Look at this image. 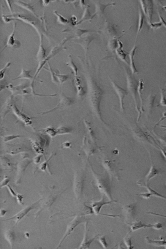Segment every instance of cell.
<instances>
[{"mask_svg": "<svg viewBox=\"0 0 166 249\" xmlns=\"http://www.w3.org/2000/svg\"><path fill=\"white\" fill-rule=\"evenodd\" d=\"M48 63L49 67V68L48 69L47 68H45V69L46 70L49 71V72H50V73L51 76L52 80L53 82H54L55 83L58 84L59 83L57 77H56V73H54L52 67L50 65V64H49L48 61Z\"/></svg>", "mask_w": 166, "mask_h": 249, "instance_id": "26", "label": "cell"}, {"mask_svg": "<svg viewBox=\"0 0 166 249\" xmlns=\"http://www.w3.org/2000/svg\"><path fill=\"white\" fill-rule=\"evenodd\" d=\"M137 48L135 46H134L131 51L129 53L130 62V67L133 74H137L138 73V71L136 68L134 60V57L135 55Z\"/></svg>", "mask_w": 166, "mask_h": 249, "instance_id": "12", "label": "cell"}, {"mask_svg": "<svg viewBox=\"0 0 166 249\" xmlns=\"http://www.w3.org/2000/svg\"><path fill=\"white\" fill-rule=\"evenodd\" d=\"M99 241L100 243L102 245V246H103L104 248L106 249L107 248L108 246V245L107 243L106 240L105 236H102L100 237L99 238Z\"/></svg>", "mask_w": 166, "mask_h": 249, "instance_id": "32", "label": "cell"}, {"mask_svg": "<svg viewBox=\"0 0 166 249\" xmlns=\"http://www.w3.org/2000/svg\"><path fill=\"white\" fill-rule=\"evenodd\" d=\"M7 211L4 209H2L1 210V216H4L6 214Z\"/></svg>", "mask_w": 166, "mask_h": 249, "instance_id": "45", "label": "cell"}, {"mask_svg": "<svg viewBox=\"0 0 166 249\" xmlns=\"http://www.w3.org/2000/svg\"><path fill=\"white\" fill-rule=\"evenodd\" d=\"M137 195L140 196L144 198H150L151 195V194L149 193H140Z\"/></svg>", "mask_w": 166, "mask_h": 249, "instance_id": "37", "label": "cell"}, {"mask_svg": "<svg viewBox=\"0 0 166 249\" xmlns=\"http://www.w3.org/2000/svg\"><path fill=\"white\" fill-rule=\"evenodd\" d=\"M46 133L52 137H54L57 135L56 130L51 127H48L44 130Z\"/></svg>", "mask_w": 166, "mask_h": 249, "instance_id": "29", "label": "cell"}, {"mask_svg": "<svg viewBox=\"0 0 166 249\" xmlns=\"http://www.w3.org/2000/svg\"><path fill=\"white\" fill-rule=\"evenodd\" d=\"M161 127H164V128H165V130H164V131H166V126H161Z\"/></svg>", "mask_w": 166, "mask_h": 249, "instance_id": "47", "label": "cell"}, {"mask_svg": "<svg viewBox=\"0 0 166 249\" xmlns=\"http://www.w3.org/2000/svg\"><path fill=\"white\" fill-rule=\"evenodd\" d=\"M43 4L44 5H47L48 4L49 1H43Z\"/></svg>", "mask_w": 166, "mask_h": 249, "instance_id": "46", "label": "cell"}, {"mask_svg": "<svg viewBox=\"0 0 166 249\" xmlns=\"http://www.w3.org/2000/svg\"><path fill=\"white\" fill-rule=\"evenodd\" d=\"M144 86V84L143 82V81L142 80H140L139 81V84L138 85V87H137V91L138 92V93L140 97V99H141V111L140 113L142 112L143 111V103L142 101V97H141V92H142V90L143 89V88Z\"/></svg>", "mask_w": 166, "mask_h": 249, "instance_id": "25", "label": "cell"}, {"mask_svg": "<svg viewBox=\"0 0 166 249\" xmlns=\"http://www.w3.org/2000/svg\"><path fill=\"white\" fill-rule=\"evenodd\" d=\"M126 79L127 84V88L128 90L131 94L133 98L135 100L136 108L137 111L139 113L138 119L137 121L139 122L141 116L140 111L139 109L138 106L137 105V98H136V92L137 91V83L135 78L133 77L129 73L128 71L126 70Z\"/></svg>", "mask_w": 166, "mask_h": 249, "instance_id": "2", "label": "cell"}, {"mask_svg": "<svg viewBox=\"0 0 166 249\" xmlns=\"http://www.w3.org/2000/svg\"><path fill=\"white\" fill-rule=\"evenodd\" d=\"M141 186H143L146 187L148 191H149V193L151 194V196H155L166 200V197L165 196H164L162 195L161 194L157 193V192L156 191L152 189V188L149 186V185H148V183L144 185L143 184L141 185Z\"/></svg>", "mask_w": 166, "mask_h": 249, "instance_id": "19", "label": "cell"}, {"mask_svg": "<svg viewBox=\"0 0 166 249\" xmlns=\"http://www.w3.org/2000/svg\"><path fill=\"white\" fill-rule=\"evenodd\" d=\"M130 226L132 231H135L140 229L145 228L146 227H152V225H147L143 223L139 220L131 223H128Z\"/></svg>", "mask_w": 166, "mask_h": 249, "instance_id": "14", "label": "cell"}, {"mask_svg": "<svg viewBox=\"0 0 166 249\" xmlns=\"http://www.w3.org/2000/svg\"><path fill=\"white\" fill-rule=\"evenodd\" d=\"M110 81L113 87V88L116 94H117L118 97L119 101L120 109H121V110L122 111H124V106L123 100L125 96L128 95V92L125 89L120 87L118 84L116 83L114 81L111 79L110 80Z\"/></svg>", "mask_w": 166, "mask_h": 249, "instance_id": "4", "label": "cell"}, {"mask_svg": "<svg viewBox=\"0 0 166 249\" xmlns=\"http://www.w3.org/2000/svg\"><path fill=\"white\" fill-rule=\"evenodd\" d=\"M157 140L162 145L166 146V137H163L156 134Z\"/></svg>", "mask_w": 166, "mask_h": 249, "instance_id": "33", "label": "cell"}, {"mask_svg": "<svg viewBox=\"0 0 166 249\" xmlns=\"http://www.w3.org/2000/svg\"><path fill=\"white\" fill-rule=\"evenodd\" d=\"M56 131L57 134H63L71 133L72 129L70 127H62L56 129Z\"/></svg>", "mask_w": 166, "mask_h": 249, "instance_id": "23", "label": "cell"}, {"mask_svg": "<svg viewBox=\"0 0 166 249\" xmlns=\"http://www.w3.org/2000/svg\"><path fill=\"white\" fill-rule=\"evenodd\" d=\"M16 27V23L15 22L14 23L13 30L12 34L9 36L7 41V46H9L10 47H15L16 48V45L17 47H19L17 44H16V40H15V30Z\"/></svg>", "mask_w": 166, "mask_h": 249, "instance_id": "15", "label": "cell"}, {"mask_svg": "<svg viewBox=\"0 0 166 249\" xmlns=\"http://www.w3.org/2000/svg\"><path fill=\"white\" fill-rule=\"evenodd\" d=\"M160 150L162 152V154L164 156L165 159L166 160V151H165L164 149H163L161 147H160Z\"/></svg>", "mask_w": 166, "mask_h": 249, "instance_id": "43", "label": "cell"}, {"mask_svg": "<svg viewBox=\"0 0 166 249\" xmlns=\"http://www.w3.org/2000/svg\"></svg>", "mask_w": 166, "mask_h": 249, "instance_id": "48", "label": "cell"}, {"mask_svg": "<svg viewBox=\"0 0 166 249\" xmlns=\"http://www.w3.org/2000/svg\"><path fill=\"white\" fill-rule=\"evenodd\" d=\"M2 17V19H3V21H4V22L6 23H8L9 22H10V21L15 20V19H10V17H8V16H5L4 15H3Z\"/></svg>", "mask_w": 166, "mask_h": 249, "instance_id": "38", "label": "cell"}, {"mask_svg": "<svg viewBox=\"0 0 166 249\" xmlns=\"http://www.w3.org/2000/svg\"><path fill=\"white\" fill-rule=\"evenodd\" d=\"M15 3L16 4L18 5L20 7H22L24 9H26L31 12H32L34 14V15L38 17V16L36 15V14L34 12L33 6L29 4H28V3H25L20 1H15Z\"/></svg>", "mask_w": 166, "mask_h": 249, "instance_id": "20", "label": "cell"}, {"mask_svg": "<svg viewBox=\"0 0 166 249\" xmlns=\"http://www.w3.org/2000/svg\"><path fill=\"white\" fill-rule=\"evenodd\" d=\"M74 81L76 89L78 95L80 97H82L85 94V91L82 85V83H82L80 78L78 76L75 77Z\"/></svg>", "mask_w": 166, "mask_h": 249, "instance_id": "13", "label": "cell"}, {"mask_svg": "<svg viewBox=\"0 0 166 249\" xmlns=\"http://www.w3.org/2000/svg\"><path fill=\"white\" fill-rule=\"evenodd\" d=\"M88 222H86V223L85 227V232L84 234V237L82 243L79 245V249H88L89 248L91 243L95 240L97 237V236H95L93 238H90L88 237Z\"/></svg>", "mask_w": 166, "mask_h": 249, "instance_id": "8", "label": "cell"}, {"mask_svg": "<svg viewBox=\"0 0 166 249\" xmlns=\"http://www.w3.org/2000/svg\"><path fill=\"white\" fill-rule=\"evenodd\" d=\"M118 55L120 58H121L123 61L125 62L126 63L128 64V63H127L126 61V55L125 54V53L121 51H118Z\"/></svg>", "mask_w": 166, "mask_h": 249, "instance_id": "35", "label": "cell"}, {"mask_svg": "<svg viewBox=\"0 0 166 249\" xmlns=\"http://www.w3.org/2000/svg\"><path fill=\"white\" fill-rule=\"evenodd\" d=\"M8 187L10 193H11V194L13 196H16L17 195L16 194H15V192L13 191L11 187H10V186H8Z\"/></svg>", "mask_w": 166, "mask_h": 249, "instance_id": "44", "label": "cell"}, {"mask_svg": "<svg viewBox=\"0 0 166 249\" xmlns=\"http://www.w3.org/2000/svg\"><path fill=\"white\" fill-rule=\"evenodd\" d=\"M144 15L142 11V10L140 9L139 11V22L138 26V29H137V37L138 34L140 33L141 30H142L143 26L144 21Z\"/></svg>", "mask_w": 166, "mask_h": 249, "instance_id": "21", "label": "cell"}, {"mask_svg": "<svg viewBox=\"0 0 166 249\" xmlns=\"http://www.w3.org/2000/svg\"><path fill=\"white\" fill-rule=\"evenodd\" d=\"M6 237L10 244H12V242L15 239V234L13 233L11 231H9L6 233Z\"/></svg>", "mask_w": 166, "mask_h": 249, "instance_id": "31", "label": "cell"}, {"mask_svg": "<svg viewBox=\"0 0 166 249\" xmlns=\"http://www.w3.org/2000/svg\"><path fill=\"white\" fill-rule=\"evenodd\" d=\"M69 61L67 65L71 67L73 70L74 74H75V77L77 76L78 73V69L75 63H74L72 56H69Z\"/></svg>", "mask_w": 166, "mask_h": 249, "instance_id": "22", "label": "cell"}, {"mask_svg": "<svg viewBox=\"0 0 166 249\" xmlns=\"http://www.w3.org/2000/svg\"><path fill=\"white\" fill-rule=\"evenodd\" d=\"M90 104L92 111L98 118L102 121L100 104L103 91L95 81H88Z\"/></svg>", "mask_w": 166, "mask_h": 249, "instance_id": "1", "label": "cell"}, {"mask_svg": "<svg viewBox=\"0 0 166 249\" xmlns=\"http://www.w3.org/2000/svg\"><path fill=\"white\" fill-rule=\"evenodd\" d=\"M100 4V6H97V8H100V9H97V12L99 11V10H101L100 12L102 13L104 11L106 7L110 5L109 4L103 5L101 4Z\"/></svg>", "mask_w": 166, "mask_h": 249, "instance_id": "36", "label": "cell"}, {"mask_svg": "<svg viewBox=\"0 0 166 249\" xmlns=\"http://www.w3.org/2000/svg\"><path fill=\"white\" fill-rule=\"evenodd\" d=\"M12 108L14 113L19 119L22 120L26 125H31L32 121L30 117L21 111L15 104H13Z\"/></svg>", "mask_w": 166, "mask_h": 249, "instance_id": "10", "label": "cell"}, {"mask_svg": "<svg viewBox=\"0 0 166 249\" xmlns=\"http://www.w3.org/2000/svg\"><path fill=\"white\" fill-rule=\"evenodd\" d=\"M115 202L116 201L114 200L106 201H105L104 197L103 196L100 201L94 202L91 204L90 207L91 211L95 215L99 214L103 206L111 204L112 203Z\"/></svg>", "mask_w": 166, "mask_h": 249, "instance_id": "7", "label": "cell"}, {"mask_svg": "<svg viewBox=\"0 0 166 249\" xmlns=\"http://www.w3.org/2000/svg\"><path fill=\"white\" fill-rule=\"evenodd\" d=\"M86 220L85 216L83 215H78L75 217V218L69 224L64 235V236L62 240L60 242L58 245V248L61 246L63 241L69 235L74 229L80 224L84 222Z\"/></svg>", "mask_w": 166, "mask_h": 249, "instance_id": "3", "label": "cell"}, {"mask_svg": "<svg viewBox=\"0 0 166 249\" xmlns=\"http://www.w3.org/2000/svg\"><path fill=\"white\" fill-rule=\"evenodd\" d=\"M11 65V63L8 62L6 64L4 68L1 70L0 72V79L1 80L4 78L5 76V73L7 70Z\"/></svg>", "mask_w": 166, "mask_h": 249, "instance_id": "30", "label": "cell"}, {"mask_svg": "<svg viewBox=\"0 0 166 249\" xmlns=\"http://www.w3.org/2000/svg\"><path fill=\"white\" fill-rule=\"evenodd\" d=\"M54 13L57 16L58 21L59 23L63 24H65L68 23V19H67L62 15H59L56 11H55Z\"/></svg>", "mask_w": 166, "mask_h": 249, "instance_id": "28", "label": "cell"}, {"mask_svg": "<svg viewBox=\"0 0 166 249\" xmlns=\"http://www.w3.org/2000/svg\"><path fill=\"white\" fill-rule=\"evenodd\" d=\"M162 227V226L161 224L159 223L154 224V225H153L152 226V227L154 228L157 229H160Z\"/></svg>", "mask_w": 166, "mask_h": 249, "instance_id": "42", "label": "cell"}, {"mask_svg": "<svg viewBox=\"0 0 166 249\" xmlns=\"http://www.w3.org/2000/svg\"><path fill=\"white\" fill-rule=\"evenodd\" d=\"M10 181V180L8 178H6L3 180L1 183V187H4L6 185L8 184Z\"/></svg>", "mask_w": 166, "mask_h": 249, "instance_id": "39", "label": "cell"}, {"mask_svg": "<svg viewBox=\"0 0 166 249\" xmlns=\"http://www.w3.org/2000/svg\"><path fill=\"white\" fill-rule=\"evenodd\" d=\"M129 234H127L125 237L124 239V241L125 244L128 248L132 249L133 248V247L132 246V244L131 238L129 236Z\"/></svg>", "mask_w": 166, "mask_h": 249, "instance_id": "27", "label": "cell"}, {"mask_svg": "<svg viewBox=\"0 0 166 249\" xmlns=\"http://www.w3.org/2000/svg\"><path fill=\"white\" fill-rule=\"evenodd\" d=\"M160 172L159 170L155 168L154 166H151L149 171L148 173L145 177V178L146 181V184H147L148 181L152 178L158 175L159 173H160Z\"/></svg>", "mask_w": 166, "mask_h": 249, "instance_id": "16", "label": "cell"}, {"mask_svg": "<svg viewBox=\"0 0 166 249\" xmlns=\"http://www.w3.org/2000/svg\"><path fill=\"white\" fill-rule=\"evenodd\" d=\"M46 56V50L42 43L40 45L37 56L38 61L39 62L43 61L47 58Z\"/></svg>", "mask_w": 166, "mask_h": 249, "instance_id": "18", "label": "cell"}, {"mask_svg": "<svg viewBox=\"0 0 166 249\" xmlns=\"http://www.w3.org/2000/svg\"><path fill=\"white\" fill-rule=\"evenodd\" d=\"M74 101H75L72 98L67 97L64 94H63L62 95L61 99H60L59 104L57 106H56V107L52 110H50V111L42 113V114L48 113L55 111L56 110L58 109L69 106L73 104Z\"/></svg>", "mask_w": 166, "mask_h": 249, "instance_id": "6", "label": "cell"}, {"mask_svg": "<svg viewBox=\"0 0 166 249\" xmlns=\"http://www.w3.org/2000/svg\"><path fill=\"white\" fill-rule=\"evenodd\" d=\"M31 70H26L24 69H23L22 72H21L20 75L13 80L20 79H33L34 77L31 75Z\"/></svg>", "mask_w": 166, "mask_h": 249, "instance_id": "17", "label": "cell"}, {"mask_svg": "<svg viewBox=\"0 0 166 249\" xmlns=\"http://www.w3.org/2000/svg\"><path fill=\"white\" fill-rule=\"evenodd\" d=\"M147 213H148V214H149L153 215H156V216H161V217H163V218H166V215H160V214H158V213H154V212H148Z\"/></svg>", "mask_w": 166, "mask_h": 249, "instance_id": "41", "label": "cell"}, {"mask_svg": "<svg viewBox=\"0 0 166 249\" xmlns=\"http://www.w3.org/2000/svg\"><path fill=\"white\" fill-rule=\"evenodd\" d=\"M90 16L91 15L89 10H88V8H87L86 10L85 11L84 14V15L82 19V20L80 21V23L83 22L84 21H85L89 19Z\"/></svg>", "mask_w": 166, "mask_h": 249, "instance_id": "34", "label": "cell"}, {"mask_svg": "<svg viewBox=\"0 0 166 249\" xmlns=\"http://www.w3.org/2000/svg\"><path fill=\"white\" fill-rule=\"evenodd\" d=\"M124 214L127 218H133L135 213L136 206L134 204H130L124 206L123 208Z\"/></svg>", "mask_w": 166, "mask_h": 249, "instance_id": "11", "label": "cell"}, {"mask_svg": "<svg viewBox=\"0 0 166 249\" xmlns=\"http://www.w3.org/2000/svg\"><path fill=\"white\" fill-rule=\"evenodd\" d=\"M28 87V85L26 83H22L18 86H14L12 84H9L6 86L7 88L9 89L12 92L13 95H24L28 93L25 89Z\"/></svg>", "mask_w": 166, "mask_h": 249, "instance_id": "9", "label": "cell"}, {"mask_svg": "<svg viewBox=\"0 0 166 249\" xmlns=\"http://www.w3.org/2000/svg\"><path fill=\"white\" fill-rule=\"evenodd\" d=\"M41 200L34 203L32 204L27 206L26 207L17 213L16 215L9 219L5 220H15L16 222V225L18 223L20 220L23 218L24 216H25L27 213L30 211L31 210L33 209L35 207V206Z\"/></svg>", "mask_w": 166, "mask_h": 249, "instance_id": "5", "label": "cell"}, {"mask_svg": "<svg viewBox=\"0 0 166 249\" xmlns=\"http://www.w3.org/2000/svg\"><path fill=\"white\" fill-rule=\"evenodd\" d=\"M56 76L57 78L59 83L61 84L65 82L69 77L68 75H63L56 73Z\"/></svg>", "mask_w": 166, "mask_h": 249, "instance_id": "24", "label": "cell"}, {"mask_svg": "<svg viewBox=\"0 0 166 249\" xmlns=\"http://www.w3.org/2000/svg\"><path fill=\"white\" fill-rule=\"evenodd\" d=\"M17 200L18 201V202L21 204H23L22 202V200L23 198V197L22 195H20V194L18 195H17Z\"/></svg>", "mask_w": 166, "mask_h": 249, "instance_id": "40", "label": "cell"}]
</instances>
